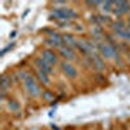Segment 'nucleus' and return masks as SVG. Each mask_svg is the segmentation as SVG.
<instances>
[{
    "label": "nucleus",
    "mask_w": 130,
    "mask_h": 130,
    "mask_svg": "<svg viewBox=\"0 0 130 130\" xmlns=\"http://www.w3.org/2000/svg\"><path fill=\"white\" fill-rule=\"evenodd\" d=\"M99 52L100 55L105 59H115L116 61L120 60V55L115 44H109V43H100L99 44Z\"/></svg>",
    "instance_id": "f257e3e1"
},
{
    "label": "nucleus",
    "mask_w": 130,
    "mask_h": 130,
    "mask_svg": "<svg viewBox=\"0 0 130 130\" xmlns=\"http://www.w3.org/2000/svg\"><path fill=\"white\" fill-rule=\"evenodd\" d=\"M52 16L56 17L57 20H62V21H67V20H72V18H77L78 17V14L75 13V10H73L70 8H67V7L52 9Z\"/></svg>",
    "instance_id": "f03ea898"
},
{
    "label": "nucleus",
    "mask_w": 130,
    "mask_h": 130,
    "mask_svg": "<svg viewBox=\"0 0 130 130\" xmlns=\"http://www.w3.org/2000/svg\"><path fill=\"white\" fill-rule=\"evenodd\" d=\"M24 85H25L26 91H27L31 96H38V95H40V87H39V85L37 83V81L34 79V77H32L31 74L24 81Z\"/></svg>",
    "instance_id": "7ed1b4c3"
},
{
    "label": "nucleus",
    "mask_w": 130,
    "mask_h": 130,
    "mask_svg": "<svg viewBox=\"0 0 130 130\" xmlns=\"http://www.w3.org/2000/svg\"><path fill=\"white\" fill-rule=\"evenodd\" d=\"M130 10V3L129 2H115L113 13L116 16H122Z\"/></svg>",
    "instance_id": "20e7f679"
},
{
    "label": "nucleus",
    "mask_w": 130,
    "mask_h": 130,
    "mask_svg": "<svg viewBox=\"0 0 130 130\" xmlns=\"http://www.w3.org/2000/svg\"><path fill=\"white\" fill-rule=\"evenodd\" d=\"M61 69L68 78H75L77 77V69H75L70 62H68V61L61 62Z\"/></svg>",
    "instance_id": "39448f33"
},
{
    "label": "nucleus",
    "mask_w": 130,
    "mask_h": 130,
    "mask_svg": "<svg viewBox=\"0 0 130 130\" xmlns=\"http://www.w3.org/2000/svg\"><path fill=\"white\" fill-rule=\"evenodd\" d=\"M42 57L51 65H56L59 62V56L52 50H44L42 52Z\"/></svg>",
    "instance_id": "423d86ee"
},
{
    "label": "nucleus",
    "mask_w": 130,
    "mask_h": 130,
    "mask_svg": "<svg viewBox=\"0 0 130 130\" xmlns=\"http://www.w3.org/2000/svg\"><path fill=\"white\" fill-rule=\"evenodd\" d=\"M35 65L38 67V70H42V72H44L47 74H51L53 70H52V65L48 64L43 57H38L35 59Z\"/></svg>",
    "instance_id": "0eeeda50"
},
{
    "label": "nucleus",
    "mask_w": 130,
    "mask_h": 130,
    "mask_svg": "<svg viewBox=\"0 0 130 130\" xmlns=\"http://www.w3.org/2000/svg\"><path fill=\"white\" fill-rule=\"evenodd\" d=\"M59 52H60V55H61L64 59H67V60H75V59H77L74 50L69 48L68 46H65V44H62V46L59 48Z\"/></svg>",
    "instance_id": "6e6552de"
},
{
    "label": "nucleus",
    "mask_w": 130,
    "mask_h": 130,
    "mask_svg": "<svg viewBox=\"0 0 130 130\" xmlns=\"http://www.w3.org/2000/svg\"><path fill=\"white\" fill-rule=\"evenodd\" d=\"M62 43L65 46H68L69 48H72V50L78 48V40L75 39L72 34H62Z\"/></svg>",
    "instance_id": "1a4fd4ad"
},
{
    "label": "nucleus",
    "mask_w": 130,
    "mask_h": 130,
    "mask_svg": "<svg viewBox=\"0 0 130 130\" xmlns=\"http://www.w3.org/2000/svg\"><path fill=\"white\" fill-rule=\"evenodd\" d=\"M90 57L92 59V64H94V67H95V69H96V70H99V72L104 70V68H105L104 60H102V57H100L99 55H98L96 52H95V53H92V55H91Z\"/></svg>",
    "instance_id": "9d476101"
},
{
    "label": "nucleus",
    "mask_w": 130,
    "mask_h": 130,
    "mask_svg": "<svg viewBox=\"0 0 130 130\" xmlns=\"http://www.w3.org/2000/svg\"><path fill=\"white\" fill-rule=\"evenodd\" d=\"M37 77H38V79H39L43 85H46V86L50 85V78H48V74H47V73L42 72V70H37Z\"/></svg>",
    "instance_id": "9b49d317"
},
{
    "label": "nucleus",
    "mask_w": 130,
    "mask_h": 130,
    "mask_svg": "<svg viewBox=\"0 0 130 130\" xmlns=\"http://www.w3.org/2000/svg\"><path fill=\"white\" fill-rule=\"evenodd\" d=\"M0 85H2V90L7 91L8 87H10V77L7 74L2 75V81H0Z\"/></svg>",
    "instance_id": "f8f14e48"
},
{
    "label": "nucleus",
    "mask_w": 130,
    "mask_h": 130,
    "mask_svg": "<svg viewBox=\"0 0 130 130\" xmlns=\"http://www.w3.org/2000/svg\"><path fill=\"white\" fill-rule=\"evenodd\" d=\"M111 27H112V30H113L115 32L121 31L122 29H125V21L118 20V21H116V22H113V24L111 25Z\"/></svg>",
    "instance_id": "ddd939ff"
},
{
    "label": "nucleus",
    "mask_w": 130,
    "mask_h": 130,
    "mask_svg": "<svg viewBox=\"0 0 130 130\" xmlns=\"http://www.w3.org/2000/svg\"><path fill=\"white\" fill-rule=\"evenodd\" d=\"M116 35H117V37H120V38L124 39V40H130V27H125V29H122L121 31L116 32Z\"/></svg>",
    "instance_id": "4468645a"
},
{
    "label": "nucleus",
    "mask_w": 130,
    "mask_h": 130,
    "mask_svg": "<svg viewBox=\"0 0 130 130\" xmlns=\"http://www.w3.org/2000/svg\"><path fill=\"white\" fill-rule=\"evenodd\" d=\"M29 75H30V73H29V72H26V70H22V69L17 72V77H18L21 81H25V79L29 77Z\"/></svg>",
    "instance_id": "2eb2a0df"
},
{
    "label": "nucleus",
    "mask_w": 130,
    "mask_h": 130,
    "mask_svg": "<svg viewBox=\"0 0 130 130\" xmlns=\"http://www.w3.org/2000/svg\"><path fill=\"white\" fill-rule=\"evenodd\" d=\"M112 7H115V2H104L103 3V10H105V12H111Z\"/></svg>",
    "instance_id": "dca6fc26"
},
{
    "label": "nucleus",
    "mask_w": 130,
    "mask_h": 130,
    "mask_svg": "<svg viewBox=\"0 0 130 130\" xmlns=\"http://www.w3.org/2000/svg\"><path fill=\"white\" fill-rule=\"evenodd\" d=\"M43 98H44L46 100H52L53 99L52 91H44V92H43Z\"/></svg>",
    "instance_id": "f3484780"
},
{
    "label": "nucleus",
    "mask_w": 130,
    "mask_h": 130,
    "mask_svg": "<svg viewBox=\"0 0 130 130\" xmlns=\"http://www.w3.org/2000/svg\"><path fill=\"white\" fill-rule=\"evenodd\" d=\"M9 108H12L13 111H18V104L14 100H10L9 102Z\"/></svg>",
    "instance_id": "a211bd4d"
},
{
    "label": "nucleus",
    "mask_w": 130,
    "mask_h": 130,
    "mask_svg": "<svg viewBox=\"0 0 130 130\" xmlns=\"http://www.w3.org/2000/svg\"><path fill=\"white\" fill-rule=\"evenodd\" d=\"M129 27H130V17H129Z\"/></svg>",
    "instance_id": "6ab92c4d"
}]
</instances>
